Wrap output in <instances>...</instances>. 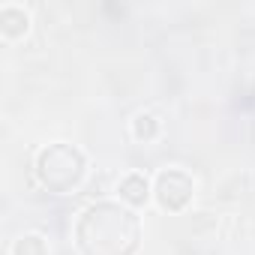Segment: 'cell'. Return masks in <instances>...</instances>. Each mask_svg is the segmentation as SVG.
I'll return each mask as SVG.
<instances>
[{"label": "cell", "mask_w": 255, "mask_h": 255, "mask_svg": "<svg viewBox=\"0 0 255 255\" xmlns=\"http://www.w3.org/2000/svg\"><path fill=\"white\" fill-rule=\"evenodd\" d=\"M33 177L51 195H72L87 180V156L69 141H48L33 156Z\"/></svg>", "instance_id": "2"}, {"label": "cell", "mask_w": 255, "mask_h": 255, "mask_svg": "<svg viewBox=\"0 0 255 255\" xmlns=\"http://www.w3.org/2000/svg\"><path fill=\"white\" fill-rule=\"evenodd\" d=\"M195 198V180L189 171L168 165L153 174V201L165 213H183Z\"/></svg>", "instance_id": "3"}, {"label": "cell", "mask_w": 255, "mask_h": 255, "mask_svg": "<svg viewBox=\"0 0 255 255\" xmlns=\"http://www.w3.org/2000/svg\"><path fill=\"white\" fill-rule=\"evenodd\" d=\"M9 255H51L48 237L39 231H24L9 243Z\"/></svg>", "instance_id": "7"}, {"label": "cell", "mask_w": 255, "mask_h": 255, "mask_svg": "<svg viewBox=\"0 0 255 255\" xmlns=\"http://www.w3.org/2000/svg\"><path fill=\"white\" fill-rule=\"evenodd\" d=\"M72 240L78 255H138L144 225L138 210L117 198H99L75 216Z\"/></svg>", "instance_id": "1"}, {"label": "cell", "mask_w": 255, "mask_h": 255, "mask_svg": "<svg viewBox=\"0 0 255 255\" xmlns=\"http://www.w3.org/2000/svg\"><path fill=\"white\" fill-rule=\"evenodd\" d=\"M33 27V15L27 6L21 3H3L0 6V36L3 42H18L30 33Z\"/></svg>", "instance_id": "5"}, {"label": "cell", "mask_w": 255, "mask_h": 255, "mask_svg": "<svg viewBox=\"0 0 255 255\" xmlns=\"http://www.w3.org/2000/svg\"><path fill=\"white\" fill-rule=\"evenodd\" d=\"M117 201H123L126 207H132V210H141L153 201V180L141 171H129V174H123L117 180Z\"/></svg>", "instance_id": "4"}, {"label": "cell", "mask_w": 255, "mask_h": 255, "mask_svg": "<svg viewBox=\"0 0 255 255\" xmlns=\"http://www.w3.org/2000/svg\"><path fill=\"white\" fill-rule=\"evenodd\" d=\"M159 135H162V120L153 111H138L129 120V138L135 144H153L159 141Z\"/></svg>", "instance_id": "6"}]
</instances>
